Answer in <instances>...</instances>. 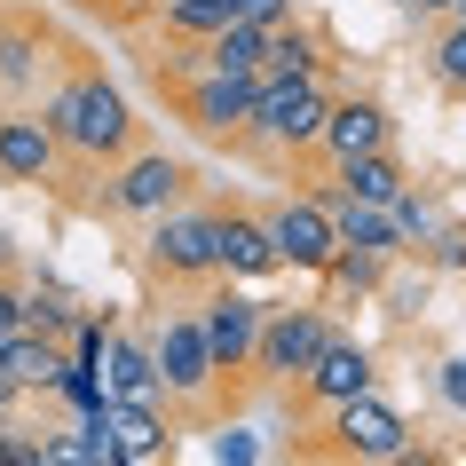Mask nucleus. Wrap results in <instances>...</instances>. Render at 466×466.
I'll return each instance as SVG.
<instances>
[{
    "instance_id": "nucleus-1",
    "label": "nucleus",
    "mask_w": 466,
    "mask_h": 466,
    "mask_svg": "<svg viewBox=\"0 0 466 466\" xmlns=\"http://www.w3.org/2000/svg\"><path fill=\"white\" fill-rule=\"evenodd\" d=\"M40 111H48V127L64 135V174H79V182H103L119 158H135V150L150 143L143 111L119 96V79L103 72V56L87 48V40H64V64H56Z\"/></svg>"
},
{
    "instance_id": "nucleus-2",
    "label": "nucleus",
    "mask_w": 466,
    "mask_h": 466,
    "mask_svg": "<svg viewBox=\"0 0 466 466\" xmlns=\"http://www.w3.org/2000/svg\"><path fill=\"white\" fill-rule=\"evenodd\" d=\"M135 79L167 103V119L182 135H198L221 158H253V103L261 79L246 72H206V48H150L135 40Z\"/></svg>"
},
{
    "instance_id": "nucleus-3",
    "label": "nucleus",
    "mask_w": 466,
    "mask_h": 466,
    "mask_svg": "<svg viewBox=\"0 0 466 466\" xmlns=\"http://www.w3.org/2000/svg\"><path fill=\"white\" fill-rule=\"evenodd\" d=\"M293 459H317V466H395V459H411V419L395 411L380 388H364V395H348V403H332L324 419L293 427Z\"/></svg>"
},
{
    "instance_id": "nucleus-4",
    "label": "nucleus",
    "mask_w": 466,
    "mask_h": 466,
    "mask_svg": "<svg viewBox=\"0 0 466 466\" xmlns=\"http://www.w3.org/2000/svg\"><path fill=\"white\" fill-rule=\"evenodd\" d=\"M143 277L158 285L167 300H198L206 285H221V198L214 206H167V214H150V238H143Z\"/></svg>"
},
{
    "instance_id": "nucleus-5",
    "label": "nucleus",
    "mask_w": 466,
    "mask_h": 466,
    "mask_svg": "<svg viewBox=\"0 0 466 466\" xmlns=\"http://www.w3.org/2000/svg\"><path fill=\"white\" fill-rule=\"evenodd\" d=\"M150 340H158V371H167V411H174V427H190V435H198V427H221V364H214V340H206L198 300L158 309Z\"/></svg>"
},
{
    "instance_id": "nucleus-6",
    "label": "nucleus",
    "mask_w": 466,
    "mask_h": 466,
    "mask_svg": "<svg viewBox=\"0 0 466 466\" xmlns=\"http://www.w3.org/2000/svg\"><path fill=\"white\" fill-rule=\"evenodd\" d=\"M198 317H206V340H214V364H221V427L229 419L253 411V340H261V317H269V300L238 293V277H221V285H206L198 293Z\"/></svg>"
},
{
    "instance_id": "nucleus-7",
    "label": "nucleus",
    "mask_w": 466,
    "mask_h": 466,
    "mask_svg": "<svg viewBox=\"0 0 466 466\" xmlns=\"http://www.w3.org/2000/svg\"><path fill=\"white\" fill-rule=\"evenodd\" d=\"M190 190H198V167H190V158H174V150L143 143L135 158H119V167H111L96 190H87V206H79V214H103V221H150V214H167V206H182Z\"/></svg>"
},
{
    "instance_id": "nucleus-8",
    "label": "nucleus",
    "mask_w": 466,
    "mask_h": 466,
    "mask_svg": "<svg viewBox=\"0 0 466 466\" xmlns=\"http://www.w3.org/2000/svg\"><path fill=\"white\" fill-rule=\"evenodd\" d=\"M72 32L48 25V0H8L0 8V103H40Z\"/></svg>"
},
{
    "instance_id": "nucleus-9",
    "label": "nucleus",
    "mask_w": 466,
    "mask_h": 466,
    "mask_svg": "<svg viewBox=\"0 0 466 466\" xmlns=\"http://www.w3.org/2000/svg\"><path fill=\"white\" fill-rule=\"evenodd\" d=\"M324 340H332V309H317V300H269L261 340H253V371H246L253 403H261V395H277L285 380H300V371L317 364Z\"/></svg>"
},
{
    "instance_id": "nucleus-10",
    "label": "nucleus",
    "mask_w": 466,
    "mask_h": 466,
    "mask_svg": "<svg viewBox=\"0 0 466 466\" xmlns=\"http://www.w3.org/2000/svg\"><path fill=\"white\" fill-rule=\"evenodd\" d=\"M380 388V371H371V348L348 340V332H332V340L317 348V364L300 371V380H285L277 388V403H285V427H309V419H324L332 403H348V395Z\"/></svg>"
},
{
    "instance_id": "nucleus-11",
    "label": "nucleus",
    "mask_w": 466,
    "mask_h": 466,
    "mask_svg": "<svg viewBox=\"0 0 466 466\" xmlns=\"http://www.w3.org/2000/svg\"><path fill=\"white\" fill-rule=\"evenodd\" d=\"M261 214H269V238H277V253H285V269L324 277L340 261V221H332V206H324L317 182H285L277 198H261Z\"/></svg>"
},
{
    "instance_id": "nucleus-12",
    "label": "nucleus",
    "mask_w": 466,
    "mask_h": 466,
    "mask_svg": "<svg viewBox=\"0 0 466 466\" xmlns=\"http://www.w3.org/2000/svg\"><path fill=\"white\" fill-rule=\"evenodd\" d=\"M0 182L8 190H56L64 182V135L48 127L40 103H8L0 111Z\"/></svg>"
},
{
    "instance_id": "nucleus-13",
    "label": "nucleus",
    "mask_w": 466,
    "mask_h": 466,
    "mask_svg": "<svg viewBox=\"0 0 466 466\" xmlns=\"http://www.w3.org/2000/svg\"><path fill=\"white\" fill-rule=\"evenodd\" d=\"M395 143V111L380 96H356V87H340L332 96V119H324V143H317V167H348V158H364V150H388ZM317 174V182H324Z\"/></svg>"
},
{
    "instance_id": "nucleus-14",
    "label": "nucleus",
    "mask_w": 466,
    "mask_h": 466,
    "mask_svg": "<svg viewBox=\"0 0 466 466\" xmlns=\"http://www.w3.org/2000/svg\"><path fill=\"white\" fill-rule=\"evenodd\" d=\"M253 79H332V32L317 16H269V40H261V72Z\"/></svg>"
},
{
    "instance_id": "nucleus-15",
    "label": "nucleus",
    "mask_w": 466,
    "mask_h": 466,
    "mask_svg": "<svg viewBox=\"0 0 466 466\" xmlns=\"http://www.w3.org/2000/svg\"><path fill=\"white\" fill-rule=\"evenodd\" d=\"M221 269L246 277V285H261V277L285 269V253H277V238H269V214L246 206V198H221Z\"/></svg>"
},
{
    "instance_id": "nucleus-16",
    "label": "nucleus",
    "mask_w": 466,
    "mask_h": 466,
    "mask_svg": "<svg viewBox=\"0 0 466 466\" xmlns=\"http://www.w3.org/2000/svg\"><path fill=\"white\" fill-rule=\"evenodd\" d=\"M103 380H111L119 403H167V371H158V340H150V332H119V324H111Z\"/></svg>"
},
{
    "instance_id": "nucleus-17",
    "label": "nucleus",
    "mask_w": 466,
    "mask_h": 466,
    "mask_svg": "<svg viewBox=\"0 0 466 466\" xmlns=\"http://www.w3.org/2000/svg\"><path fill=\"white\" fill-rule=\"evenodd\" d=\"M229 25H238V0H167L135 40H150V48H206Z\"/></svg>"
},
{
    "instance_id": "nucleus-18",
    "label": "nucleus",
    "mask_w": 466,
    "mask_h": 466,
    "mask_svg": "<svg viewBox=\"0 0 466 466\" xmlns=\"http://www.w3.org/2000/svg\"><path fill=\"white\" fill-rule=\"evenodd\" d=\"M103 427H111V442H119V459H135V466L167 459V451H174V435H182L167 403H119V395L103 403Z\"/></svg>"
},
{
    "instance_id": "nucleus-19",
    "label": "nucleus",
    "mask_w": 466,
    "mask_h": 466,
    "mask_svg": "<svg viewBox=\"0 0 466 466\" xmlns=\"http://www.w3.org/2000/svg\"><path fill=\"white\" fill-rule=\"evenodd\" d=\"M332 182H348L356 198H380V206H395V198L411 190V167H403V158H395V143H388V150H364V158L332 167Z\"/></svg>"
},
{
    "instance_id": "nucleus-20",
    "label": "nucleus",
    "mask_w": 466,
    "mask_h": 466,
    "mask_svg": "<svg viewBox=\"0 0 466 466\" xmlns=\"http://www.w3.org/2000/svg\"><path fill=\"white\" fill-rule=\"evenodd\" d=\"M427 72H435V87L451 103H466V16H442L427 32Z\"/></svg>"
},
{
    "instance_id": "nucleus-21",
    "label": "nucleus",
    "mask_w": 466,
    "mask_h": 466,
    "mask_svg": "<svg viewBox=\"0 0 466 466\" xmlns=\"http://www.w3.org/2000/svg\"><path fill=\"white\" fill-rule=\"evenodd\" d=\"M79 317H87V309H72L56 285H32V300H25V324H32V332H48V340H72Z\"/></svg>"
},
{
    "instance_id": "nucleus-22",
    "label": "nucleus",
    "mask_w": 466,
    "mask_h": 466,
    "mask_svg": "<svg viewBox=\"0 0 466 466\" xmlns=\"http://www.w3.org/2000/svg\"><path fill=\"white\" fill-rule=\"evenodd\" d=\"M72 8L87 16V25H103V32H143L167 0H72Z\"/></svg>"
},
{
    "instance_id": "nucleus-23",
    "label": "nucleus",
    "mask_w": 466,
    "mask_h": 466,
    "mask_svg": "<svg viewBox=\"0 0 466 466\" xmlns=\"http://www.w3.org/2000/svg\"><path fill=\"white\" fill-rule=\"evenodd\" d=\"M25 300H32V277H25V261H8V269H0V332H32Z\"/></svg>"
},
{
    "instance_id": "nucleus-24",
    "label": "nucleus",
    "mask_w": 466,
    "mask_h": 466,
    "mask_svg": "<svg viewBox=\"0 0 466 466\" xmlns=\"http://www.w3.org/2000/svg\"><path fill=\"white\" fill-rule=\"evenodd\" d=\"M395 229H403V246H419V238H435V198L403 190V198H395Z\"/></svg>"
},
{
    "instance_id": "nucleus-25",
    "label": "nucleus",
    "mask_w": 466,
    "mask_h": 466,
    "mask_svg": "<svg viewBox=\"0 0 466 466\" xmlns=\"http://www.w3.org/2000/svg\"><path fill=\"white\" fill-rule=\"evenodd\" d=\"M293 0H238V16H253V25H269V16H285Z\"/></svg>"
},
{
    "instance_id": "nucleus-26",
    "label": "nucleus",
    "mask_w": 466,
    "mask_h": 466,
    "mask_svg": "<svg viewBox=\"0 0 466 466\" xmlns=\"http://www.w3.org/2000/svg\"><path fill=\"white\" fill-rule=\"evenodd\" d=\"M16 403H25V388H16V380H8V371H0V427H8V419H16Z\"/></svg>"
},
{
    "instance_id": "nucleus-27",
    "label": "nucleus",
    "mask_w": 466,
    "mask_h": 466,
    "mask_svg": "<svg viewBox=\"0 0 466 466\" xmlns=\"http://www.w3.org/2000/svg\"><path fill=\"white\" fill-rule=\"evenodd\" d=\"M442 395H451V403L466 411V364H451V371H442Z\"/></svg>"
},
{
    "instance_id": "nucleus-28",
    "label": "nucleus",
    "mask_w": 466,
    "mask_h": 466,
    "mask_svg": "<svg viewBox=\"0 0 466 466\" xmlns=\"http://www.w3.org/2000/svg\"><path fill=\"white\" fill-rule=\"evenodd\" d=\"M395 8H419V16H442V0H395Z\"/></svg>"
},
{
    "instance_id": "nucleus-29",
    "label": "nucleus",
    "mask_w": 466,
    "mask_h": 466,
    "mask_svg": "<svg viewBox=\"0 0 466 466\" xmlns=\"http://www.w3.org/2000/svg\"><path fill=\"white\" fill-rule=\"evenodd\" d=\"M0 111H8V103H0Z\"/></svg>"
}]
</instances>
